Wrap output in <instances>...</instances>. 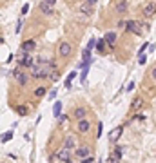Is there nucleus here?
Listing matches in <instances>:
<instances>
[{"label":"nucleus","mask_w":156,"mask_h":163,"mask_svg":"<svg viewBox=\"0 0 156 163\" xmlns=\"http://www.w3.org/2000/svg\"><path fill=\"white\" fill-rule=\"evenodd\" d=\"M35 49H36V40L35 38H27L20 43V53H29L31 54Z\"/></svg>","instance_id":"10"},{"label":"nucleus","mask_w":156,"mask_h":163,"mask_svg":"<svg viewBox=\"0 0 156 163\" xmlns=\"http://www.w3.org/2000/svg\"><path fill=\"white\" fill-rule=\"evenodd\" d=\"M114 11H116L118 16L127 15V11H129V0H118L116 6H114Z\"/></svg>","instance_id":"13"},{"label":"nucleus","mask_w":156,"mask_h":163,"mask_svg":"<svg viewBox=\"0 0 156 163\" xmlns=\"http://www.w3.org/2000/svg\"><path fill=\"white\" fill-rule=\"evenodd\" d=\"M55 158L58 159V161H62V163H71V159H73V150H69V149H58L56 152H55Z\"/></svg>","instance_id":"8"},{"label":"nucleus","mask_w":156,"mask_h":163,"mask_svg":"<svg viewBox=\"0 0 156 163\" xmlns=\"http://www.w3.org/2000/svg\"><path fill=\"white\" fill-rule=\"evenodd\" d=\"M75 129H76V132L80 136H85L91 132V129H93V122H91V118H84V120H80V122H75Z\"/></svg>","instance_id":"6"},{"label":"nucleus","mask_w":156,"mask_h":163,"mask_svg":"<svg viewBox=\"0 0 156 163\" xmlns=\"http://www.w3.org/2000/svg\"><path fill=\"white\" fill-rule=\"evenodd\" d=\"M80 163H95V154H93V156H87V158H84V159H80Z\"/></svg>","instance_id":"31"},{"label":"nucleus","mask_w":156,"mask_h":163,"mask_svg":"<svg viewBox=\"0 0 156 163\" xmlns=\"http://www.w3.org/2000/svg\"><path fill=\"white\" fill-rule=\"evenodd\" d=\"M20 29H22V20H18V24H16V29H15V33H20Z\"/></svg>","instance_id":"37"},{"label":"nucleus","mask_w":156,"mask_h":163,"mask_svg":"<svg viewBox=\"0 0 156 163\" xmlns=\"http://www.w3.org/2000/svg\"><path fill=\"white\" fill-rule=\"evenodd\" d=\"M96 53L98 54H102V56H105V54L109 53V47H107V42H105V38H96Z\"/></svg>","instance_id":"14"},{"label":"nucleus","mask_w":156,"mask_h":163,"mask_svg":"<svg viewBox=\"0 0 156 163\" xmlns=\"http://www.w3.org/2000/svg\"><path fill=\"white\" fill-rule=\"evenodd\" d=\"M116 2H118V0H116Z\"/></svg>","instance_id":"42"},{"label":"nucleus","mask_w":156,"mask_h":163,"mask_svg":"<svg viewBox=\"0 0 156 163\" xmlns=\"http://www.w3.org/2000/svg\"><path fill=\"white\" fill-rule=\"evenodd\" d=\"M13 78H15V82H16L18 87H27L29 82H31L29 73L26 69H22V67H15L13 69Z\"/></svg>","instance_id":"2"},{"label":"nucleus","mask_w":156,"mask_h":163,"mask_svg":"<svg viewBox=\"0 0 156 163\" xmlns=\"http://www.w3.org/2000/svg\"><path fill=\"white\" fill-rule=\"evenodd\" d=\"M58 76H60V69H55L53 73L49 74V80H51V82H56V80H58Z\"/></svg>","instance_id":"25"},{"label":"nucleus","mask_w":156,"mask_h":163,"mask_svg":"<svg viewBox=\"0 0 156 163\" xmlns=\"http://www.w3.org/2000/svg\"><path fill=\"white\" fill-rule=\"evenodd\" d=\"M69 116L73 122H80V120H84V118H89V107L87 105H73L71 107V111H69Z\"/></svg>","instance_id":"3"},{"label":"nucleus","mask_w":156,"mask_h":163,"mask_svg":"<svg viewBox=\"0 0 156 163\" xmlns=\"http://www.w3.org/2000/svg\"><path fill=\"white\" fill-rule=\"evenodd\" d=\"M138 22H140V26H142L143 31H151V24H149L147 18H142V20H138Z\"/></svg>","instance_id":"23"},{"label":"nucleus","mask_w":156,"mask_h":163,"mask_svg":"<svg viewBox=\"0 0 156 163\" xmlns=\"http://www.w3.org/2000/svg\"><path fill=\"white\" fill-rule=\"evenodd\" d=\"M44 4H47V6H51V7H55V4H56V0H42Z\"/></svg>","instance_id":"33"},{"label":"nucleus","mask_w":156,"mask_h":163,"mask_svg":"<svg viewBox=\"0 0 156 163\" xmlns=\"http://www.w3.org/2000/svg\"><path fill=\"white\" fill-rule=\"evenodd\" d=\"M0 163H2V161H0Z\"/></svg>","instance_id":"41"},{"label":"nucleus","mask_w":156,"mask_h":163,"mask_svg":"<svg viewBox=\"0 0 156 163\" xmlns=\"http://www.w3.org/2000/svg\"><path fill=\"white\" fill-rule=\"evenodd\" d=\"M143 105H145L143 96H142V94H136V96L132 98V102H131V111H132V114H134V112H140L142 109H143Z\"/></svg>","instance_id":"11"},{"label":"nucleus","mask_w":156,"mask_h":163,"mask_svg":"<svg viewBox=\"0 0 156 163\" xmlns=\"http://www.w3.org/2000/svg\"><path fill=\"white\" fill-rule=\"evenodd\" d=\"M11 138H13V130H7V132H4V134H2V143H7Z\"/></svg>","instance_id":"24"},{"label":"nucleus","mask_w":156,"mask_h":163,"mask_svg":"<svg viewBox=\"0 0 156 163\" xmlns=\"http://www.w3.org/2000/svg\"><path fill=\"white\" fill-rule=\"evenodd\" d=\"M122 132H123V125H118L116 129H113L109 132V141L111 143H116V141L120 140V136H122Z\"/></svg>","instance_id":"16"},{"label":"nucleus","mask_w":156,"mask_h":163,"mask_svg":"<svg viewBox=\"0 0 156 163\" xmlns=\"http://www.w3.org/2000/svg\"><path fill=\"white\" fill-rule=\"evenodd\" d=\"M6 40H4V35H0V43H4Z\"/></svg>","instance_id":"40"},{"label":"nucleus","mask_w":156,"mask_h":163,"mask_svg":"<svg viewBox=\"0 0 156 163\" xmlns=\"http://www.w3.org/2000/svg\"><path fill=\"white\" fill-rule=\"evenodd\" d=\"M47 94V87L46 85H38L36 89L33 91V96H35V100H42V98Z\"/></svg>","instance_id":"18"},{"label":"nucleus","mask_w":156,"mask_h":163,"mask_svg":"<svg viewBox=\"0 0 156 163\" xmlns=\"http://www.w3.org/2000/svg\"><path fill=\"white\" fill-rule=\"evenodd\" d=\"M60 111H62V102H55V107H53L55 118H60Z\"/></svg>","instance_id":"22"},{"label":"nucleus","mask_w":156,"mask_h":163,"mask_svg":"<svg viewBox=\"0 0 156 163\" xmlns=\"http://www.w3.org/2000/svg\"><path fill=\"white\" fill-rule=\"evenodd\" d=\"M93 7H95V6H89L87 2H84V4L80 6V13H82V15H85V16H91V15H93V11H95Z\"/></svg>","instance_id":"19"},{"label":"nucleus","mask_w":156,"mask_h":163,"mask_svg":"<svg viewBox=\"0 0 156 163\" xmlns=\"http://www.w3.org/2000/svg\"><path fill=\"white\" fill-rule=\"evenodd\" d=\"M134 85H136V83H134V82H131V83L125 87V91H132V89H134Z\"/></svg>","instance_id":"38"},{"label":"nucleus","mask_w":156,"mask_h":163,"mask_svg":"<svg viewBox=\"0 0 156 163\" xmlns=\"http://www.w3.org/2000/svg\"><path fill=\"white\" fill-rule=\"evenodd\" d=\"M122 159L120 158H116L114 154H109V159H107V163H120Z\"/></svg>","instance_id":"30"},{"label":"nucleus","mask_w":156,"mask_h":163,"mask_svg":"<svg viewBox=\"0 0 156 163\" xmlns=\"http://www.w3.org/2000/svg\"><path fill=\"white\" fill-rule=\"evenodd\" d=\"M151 80H152V82H156V67H152V69H151Z\"/></svg>","instance_id":"34"},{"label":"nucleus","mask_w":156,"mask_h":163,"mask_svg":"<svg viewBox=\"0 0 156 163\" xmlns=\"http://www.w3.org/2000/svg\"><path fill=\"white\" fill-rule=\"evenodd\" d=\"M29 111H31L29 105H16V107H15V112H16L18 116H22V118H24V116H27V114H29Z\"/></svg>","instance_id":"20"},{"label":"nucleus","mask_w":156,"mask_h":163,"mask_svg":"<svg viewBox=\"0 0 156 163\" xmlns=\"http://www.w3.org/2000/svg\"><path fill=\"white\" fill-rule=\"evenodd\" d=\"M38 11L42 15H46V16H53L56 11H55V7H51V6H47V4H44L42 0H40V4H38Z\"/></svg>","instance_id":"17"},{"label":"nucleus","mask_w":156,"mask_h":163,"mask_svg":"<svg viewBox=\"0 0 156 163\" xmlns=\"http://www.w3.org/2000/svg\"><path fill=\"white\" fill-rule=\"evenodd\" d=\"M64 149H69V150H75L76 147H78V140H76V136H73V134H69V136H66L64 138V145H62Z\"/></svg>","instance_id":"15"},{"label":"nucleus","mask_w":156,"mask_h":163,"mask_svg":"<svg viewBox=\"0 0 156 163\" xmlns=\"http://www.w3.org/2000/svg\"><path fill=\"white\" fill-rule=\"evenodd\" d=\"M84 2H87V4H89V6H95V4H96V2H98V0H84Z\"/></svg>","instance_id":"39"},{"label":"nucleus","mask_w":156,"mask_h":163,"mask_svg":"<svg viewBox=\"0 0 156 163\" xmlns=\"http://www.w3.org/2000/svg\"><path fill=\"white\" fill-rule=\"evenodd\" d=\"M125 31H127V33H132V35H136V36H142V35H143V29H142V26H140L138 20H127Z\"/></svg>","instance_id":"7"},{"label":"nucleus","mask_w":156,"mask_h":163,"mask_svg":"<svg viewBox=\"0 0 156 163\" xmlns=\"http://www.w3.org/2000/svg\"><path fill=\"white\" fill-rule=\"evenodd\" d=\"M102 130H103V122H98L96 123V138L98 140L102 138Z\"/></svg>","instance_id":"26"},{"label":"nucleus","mask_w":156,"mask_h":163,"mask_svg":"<svg viewBox=\"0 0 156 163\" xmlns=\"http://www.w3.org/2000/svg\"><path fill=\"white\" fill-rule=\"evenodd\" d=\"M96 47V38H91L89 40V43H87V47L85 49H89V51H93V49H95Z\"/></svg>","instance_id":"29"},{"label":"nucleus","mask_w":156,"mask_h":163,"mask_svg":"<svg viewBox=\"0 0 156 163\" xmlns=\"http://www.w3.org/2000/svg\"><path fill=\"white\" fill-rule=\"evenodd\" d=\"M125 24H127V20H125V18H120V20L116 22V27H118V29H125Z\"/></svg>","instance_id":"28"},{"label":"nucleus","mask_w":156,"mask_h":163,"mask_svg":"<svg viewBox=\"0 0 156 163\" xmlns=\"http://www.w3.org/2000/svg\"><path fill=\"white\" fill-rule=\"evenodd\" d=\"M103 38H105V42H107L109 51H114V49H116V43H118V33H116V31H107L105 35H103Z\"/></svg>","instance_id":"9"},{"label":"nucleus","mask_w":156,"mask_h":163,"mask_svg":"<svg viewBox=\"0 0 156 163\" xmlns=\"http://www.w3.org/2000/svg\"><path fill=\"white\" fill-rule=\"evenodd\" d=\"M73 51H75V47H73V43L67 42V40H62V42L58 43V49H56L58 56L64 58V60H69V58L73 56Z\"/></svg>","instance_id":"4"},{"label":"nucleus","mask_w":156,"mask_h":163,"mask_svg":"<svg viewBox=\"0 0 156 163\" xmlns=\"http://www.w3.org/2000/svg\"><path fill=\"white\" fill-rule=\"evenodd\" d=\"M73 152H75V154H73V156H75V159L80 161V159H84V158H87V156H93V154H95V149H93L91 145H87V143H84V145H78Z\"/></svg>","instance_id":"5"},{"label":"nucleus","mask_w":156,"mask_h":163,"mask_svg":"<svg viewBox=\"0 0 156 163\" xmlns=\"http://www.w3.org/2000/svg\"><path fill=\"white\" fill-rule=\"evenodd\" d=\"M75 76H76V71H71V73L67 74V78H66V82H64V87H66V89H69V87H71L73 80H75Z\"/></svg>","instance_id":"21"},{"label":"nucleus","mask_w":156,"mask_h":163,"mask_svg":"<svg viewBox=\"0 0 156 163\" xmlns=\"http://www.w3.org/2000/svg\"><path fill=\"white\" fill-rule=\"evenodd\" d=\"M47 98H49V100H55V98H56V91H51Z\"/></svg>","instance_id":"36"},{"label":"nucleus","mask_w":156,"mask_h":163,"mask_svg":"<svg viewBox=\"0 0 156 163\" xmlns=\"http://www.w3.org/2000/svg\"><path fill=\"white\" fill-rule=\"evenodd\" d=\"M138 63L145 65V63H147V56H145V54H140V56H138Z\"/></svg>","instance_id":"32"},{"label":"nucleus","mask_w":156,"mask_h":163,"mask_svg":"<svg viewBox=\"0 0 156 163\" xmlns=\"http://www.w3.org/2000/svg\"><path fill=\"white\" fill-rule=\"evenodd\" d=\"M149 46H151V43H149V42H145V43H143V46H142V47L138 49V53H136V54H138V56H140V54H145V51H147V49H149Z\"/></svg>","instance_id":"27"},{"label":"nucleus","mask_w":156,"mask_h":163,"mask_svg":"<svg viewBox=\"0 0 156 163\" xmlns=\"http://www.w3.org/2000/svg\"><path fill=\"white\" fill-rule=\"evenodd\" d=\"M36 65V58L33 56V54L29 53H18V58H16V67H22L26 71L33 69Z\"/></svg>","instance_id":"1"},{"label":"nucleus","mask_w":156,"mask_h":163,"mask_svg":"<svg viewBox=\"0 0 156 163\" xmlns=\"http://www.w3.org/2000/svg\"><path fill=\"white\" fill-rule=\"evenodd\" d=\"M27 11H29V4H24V7H22L20 13H22V15H27Z\"/></svg>","instance_id":"35"},{"label":"nucleus","mask_w":156,"mask_h":163,"mask_svg":"<svg viewBox=\"0 0 156 163\" xmlns=\"http://www.w3.org/2000/svg\"><path fill=\"white\" fill-rule=\"evenodd\" d=\"M156 15V2H149V4H145L143 7H142V16L143 18H151V16H154Z\"/></svg>","instance_id":"12"}]
</instances>
